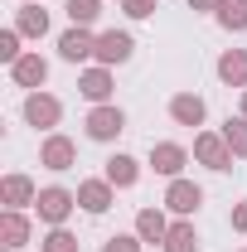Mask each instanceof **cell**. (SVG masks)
<instances>
[{
  "mask_svg": "<svg viewBox=\"0 0 247 252\" xmlns=\"http://www.w3.org/2000/svg\"><path fill=\"white\" fill-rule=\"evenodd\" d=\"M63 10H68V20H73V25L93 30V25H97V15H102V0H68Z\"/></svg>",
  "mask_w": 247,
  "mask_h": 252,
  "instance_id": "cell-22",
  "label": "cell"
},
{
  "mask_svg": "<svg viewBox=\"0 0 247 252\" xmlns=\"http://www.w3.org/2000/svg\"><path fill=\"white\" fill-rule=\"evenodd\" d=\"M160 252H199V233H194V223L180 219V223H170V233H165V248Z\"/></svg>",
  "mask_w": 247,
  "mask_h": 252,
  "instance_id": "cell-20",
  "label": "cell"
},
{
  "mask_svg": "<svg viewBox=\"0 0 247 252\" xmlns=\"http://www.w3.org/2000/svg\"><path fill=\"white\" fill-rule=\"evenodd\" d=\"M102 180H112L117 189H131L136 180H141V160L126 156V151H117V156L107 160V170H102Z\"/></svg>",
  "mask_w": 247,
  "mask_h": 252,
  "instance_id": "cell-16",
  "label": "cell"
},
{
  "mask_svg": "<svg viewBox=\"0 0 247 252\" xmlns=\"http://www.w3.org/2000/svg\"><path fill=\"white\" fill-rule=\"evenodd\" d=\"M39 252H83V248H78V238L68 228H49V238L39 243Z\"/></svg>",
  "mask_w": 247,
  "mask_h": 252,
  "instance_id": "cell-24",
  "label": "cell"
},
{
  "mask_svg": "<svg viewBox=\"0 0 247 252\" xmlns=\"http://www.w3.org/2000/svg\"><path fill=\"white\" fill-rule=\"evenodd\" d=\"M204 117H209V107H204L199 93H175L170 97V122L175 126H204Z\"/></svg>",
  "mask_w": 247,
  "mask_h": 252,
  "instance_id": "cell-13",
  "label": "cell"
},
{
  "mask_svg": "<svg viewBox=\"0 0 247 252\" xmlns=\"http://www.w3.org/2000/svg\"><path fill=\"white\" fill-rule=\"evenodd\" d=\"M165 233H170V219H165V209H141L136 214V238L141 243H151V248H165Z\"/></svg>",
  "mask_w": 247,
  "mask_h": 252,
  "instance_id": "cell-15",
  "label": "cell"
},
{
  "mask_svg": "<svg viewBox=\"0 0 247 252\" xmlns=\"http://www.w3.org/2000/svg\"><path fill=\"white\" fill-rule=\"evenodd\" d=\"M141 248H146V243H141L136 233H117V238L102 243V252H141Z\"/></svg>",
  "mask_w": 247,
  "mask_h": 252,
  "instance_id": "cell-26",
  "label": "cell"
},
{
  "mask_svg": "<svg viewBox=\"0 0 247 252\" xmlns=\"http://www.w3.org/2000/svg\"><path fill=\"white\" fill-rule=\"evenodd\" d=\"M136 54V39L126 30H107V34H97V63L102 68H117V63H126Z\"/></svg>",
  "mask_w": 247,
  "mask_h": 252,
  "instance_id": "cell-8",
  "label": "cell"
},
{
  "mask_svg": "<svg viewBox=\"0 0 247 252\" xmlns=\"http://www.w3.org/2000/svg\"><path fill=\"white\" fill-rule=\"evenodd\" d=\"M233 228L247 233V199H243V204H233Z\"/></svg>",
  "mask_w": 247,
  "mask_h": 252,
  "instance_id": "cell-28",
  "label": "cell"
},
{
  "mask_svg": "<svg viewBox=\"0 0 247 252\" xmlns=\"http://www.w3.org/2000/svg\"><path fill=\"white\" fill-rule=\"evenodd\" d=\"M243 117H247V88H243Z\"/></svg>",
  "mask_w": 247,
  "mask_h": 252,
  "instance_id": "cell-30",
  "label": "cell"
},
{
  "mask_svg": "<svg viewBox=\"0 0 247 252\" xmlns=\"http://www.w3.org/2000/svg\"><path fill=\"white\" fill-rule=\"evenodd\" d=\"M122 10L131 15V20H151L155 10H160V0H122Z\"/></svg>",
  "mask_w": 247,
  "mask_h": 252,
  "instance_id": "cell-27",
  "label": "cell"
},
{
  "mask_svg": "<svg viewBox=\"0 0 247 252\" xmlns=\"http://www.w3.org/2000/svg\"><path fill=\"white\" fill-rule=\"evenodd\" d=\"M34 199H39V189H34L30 175H5L0 180V204L5 209H34Z\"/></svg>",
  "mask_w": 247,
  "mask_h": 252,
  "instance_id": "cell-12",
  "label": "cell"
},
{
  "mask_svg": "<svg viewBox=\"0 0 247 252\" xmlns=\"http://www.w3.org/2000/svg\"><path fill=\"white\" fill-rule=\"evenodd\" d=\"M112 88H117V78H112V68H102V63H97V68H88V73L78 78V93L88 97L93 107H102V102L112 97Z\"/></svg>",
  "mask_w": 247,
  "mask_h": 252,
  "instance_id": "cell-14",
  "label": "cell"
},
{
  "mask_svg": "<svg viewBox=\"0 0 247 252\" xmlns=\"http://www.w3.org/2000/svg\"><path fill=\"white\" fill-rule=\"evenodd\" d=\"M15 30L25 34V39H44V34H49V10H39V5L15 10Z\"/></svg>",
  "mask_w": 247,
  "mask_h": 252,
  "instance_id": "cell-19",
  "label": "cell"
},
{
  "mask_svg": "<svg viewBox=\"0 0 247 252\" xmlns=\"http://www.w3.org/2000/svg\"><path fill=\"white\" fill-rule=\"evenodd\" d=\"M112 204H117V185H112V180H83V185H78V209L107 214Z\"/></svg>",
  "mask_w": 247,
  "mask_h": 252,
  "instance_id": "cell-11",
  "label": "cell"
},
{
  "mask_svg": "<svg viewBox=\"0 0 247 252\" xmlns=\"http://www.w3.org/2000/svg\"><path fill=\"white\" fill-rule=\"evenodd\" d=\"M59 59H68V63H88V59H97V34L83 30V25L63 30V34H59Z\"/></svg>",
  "mask_w": 247,
  "mask_h": 252,
  "instance_id": "cell-7",
  "label": "cell"
},
{
  "mask_svg": "<svg viewBox=\"0 0 247 252\" xmlns=\"http://www.w3.org/2000/svg\"><path fill=\"white\" fill-rule=\"evenodd\" d=\"M88 136H93V141H102V146H107V141H117V136H122L126 131V112L122 107H112V102H102V107H93V112H88Z\"/></svg>",
  "mask_w": 247,
  "mask_h": 252,
  "instance_id": "cell-4",
  "label": "cell"
},
{
  "mask_svg": "<svg viewBox=\"0 0 247 252\" xmlns=\"http://www.w3.org/2000/svg\"><path fill=\"white\" fill-rule=\"evenodd\" d=\"M10 78H15V88L44 93V83H49V59H39V54H25L20 63H10Z\"/></svg>",
  "mask_w": 247,
  "mask_h": 252,
  "instance_id": "cell-10",
  "label": "cell"
},
{
  "mask_svg": "<svg viewBox=\"0 0 247 252\" xmlns=\"http://www.w3.org/2000/svg\"><path fill=\"white\" fill-rule=\"evenodd\" d=\"M0 243H5L10 252H20L25 243H30V219H25L20 209H5V214H0Z\"/></svg>",
  "mask_w": 247,
  "mask_h": 252,
  "instance_id": "cell-17",
  "label": "cell"
},
{
  "mask_svg": "<svg viewBox=\"0 0 247 252\" xmlns=\"http://www.w3.org/2000/svg\"><path fill=\"white\" fill-rule=\"evenodd\" d=\"M223 141L233 156H247V117H228L223 122Z\"/></svg>",
  "mask_w": 247,
  "mask_h": 252,
  "instance_id": "cell-23",
  "label": "cell"
},
{
  "mask_svg": "<svg viewBox=\"0 0 247 252\" xmlns=\"http://www.w3.org/2000/svg\"><path fill=\"white\" fill-rule=\"evenodd\" d=\"M73 209H78V194H73V189H63V185L39 189V199H34V214H39V223H49V228H63Z\"/></svg>",
  "mask_w": 247,
  "mask_h": 252,
  "instance_id": "cell-1",
  "label": "cell"
},
{
  "mask_svg": "<svg viewBox=\"0 0 247 252\" xmlns=\"http://www.w3.org/2000/svg\"><path fill=\"white\" fill-rule=\"evenodd\" d=\"M189 10H209V15H214V10H218V0H189Z\"/></svg>",
  "mask_w": 247,
  "mask_h": 252,
  "instance_id": "cell-29",
  "label": "cell"
},
{
  "mask_svg": "<svg viewBox=\"0 0 247 252\" xmlns=\"http://www.w3.org/2000/svg\"><path fill=\"white\" fill-rule=\"evenodd\" d=\"M20 39H25V34L15 30V25H10V30L0 34V59H5V63H20V59H25V49H20Z\"/></svg>",
  "mask_w": 247,
  "mask_h": 252,
  "instance_id": "cell-25",
  "label": "cell"
},
{
  "mask_svg": "<svg viewBox=\"0 0 247 252\" xmlns=\"http://www.w3.org/2000/svg\"><path fill=\"white\" fill-rule=\"evenodd\" d=\"M39 165H44V170H54V175H63V170H73V165H78V146H73L63 131H49V136H44V146H39Z\"/></svg>",
  "mask_w": 247,
  "mask_h": 252,
  "instance_id": "cell-3",
  "label": "cell"
},
{
  "mask_svg": "<svg viewBox=\"0 0 247 252\" xmlns=\"http://www.w3.org/2000/svg\"><path fill=\"white\" fill-rule=\"evenodd\" d=\"M199 204H204V189L194 185V180H185V175H180V180H170V189H165V209H170V214L189 219Z\"/></svg>",
  "mask_w": 247,
  "mask_h": 252,
  "instance_id": "cell-9",
  "label": "cell"
},
{
  "mask_svg": "<svg viewBox=\"0 0 247 252\" xmlns=\"http://www.w3.org/2000/svg\"><path fill=\"white\" fill-rule=\"evenodd\" d=\"M25 122L34 126V131H54V126L63 122V102L49 93H30L25 97Z\"/></svg>",
  "mask_w": 247,
  "mask_h": 252,
  "instance_id": "cell-5",
  "label": "cell"
},
{
  "mask_svg": "<svg viewBox=\"0 0 247 252\" xmlns=\"http://www.w3.org/2000/svg\"><path fill=\"white\" fill-rule=\"evenodd\" d=\"M25 5H39V0H25Z\"/></svg>",
  "mask_w": 247,
  "mask_h": 252,
  "instance_id": "cell-31",
  "label": "cell"
},
{
  "mask_svg": "<svg viewBox=\"0 0 247 252\" xmlns=\"http://www.w3.org/2000/svg\"><path fill=\"white\" fill-rule=\"evenodd\" d=\"M243 252H247V248H243Z\"/></svg>",
  "mask_w": 247,
  "mask_h": 252,
  "instance_id": "cell-32",
  "label": "cell"
},
{
  "mask_svg": "<svg viewBox=\"0 0 247 252\" xmlns=\"http://www.w3.org/2000/svg\"><path fill=\"white\" fill-rule=\"evenodd\" d=\"M218 78L228 88H247V49H228L218 54Z\"/></svg>",
  "mask_w": 247,
  "mask_h": 252,
  "instance_id": "cell-18",
  "label": "cell"
},
{
  "mask_svg": "<svg viewBox=\"0 0 247 252\" xmlns=\"http://www.w3.org/2000/svg\"><path fill=\"white\" fill-rule=\"evenodd\" d=\"M194 160L199 165H209V170H233V151H228V141H223V131H199L194 136Z\"/></svg>",
  "mask_w": 247,
  "mask_h": 252,
  "instance_id": "cell-2",
  "label": "cell"
},
{
  "mask_svg": "<svg viewBox=\"0 0 247 252\" xmlns=\"http://www.w3.org/2000/svg\"><path fill=\"white\" fill-rule=\"evenodd\" d=\"M214 20H218L228 34H243V30H247V0H218Z\"/></svg>",
  "mask_w": 247,
  "mask_h": 252,
  "instance_id": "cell-21",
  "label": "cell"
},
{
  "mask_svg": "<svg viewBox=\"0 0 247 252\" xmlns=\"http://www.w3.org/2000/svg\"><path fill=\"white\" fill-rule=\"evenodd\" d=\"M189 165V151L180 146V141H155L151 146V170L155 175H165V180H180Z\"/></svg>",
  "mask_w": 247,
  "mask_h": 252,
  "instance_id": "cell-6",
  "label": "cell"
}]
</instances>
